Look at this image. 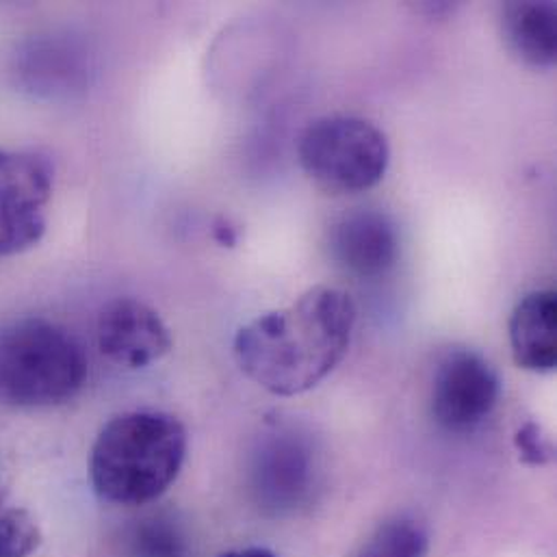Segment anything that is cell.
I'll use <instances>...</instances> for the list:
<instances>
[{
    "instance_id": "cell-12",
    "label": "cell",
    "mask_w": 557,
    "mask_h": 557,
    "mask_svg": "<svg viewBox=\"0 0 557 557\" xmlns=\"http://www.w3.org/2000/svg\"><path fill=\"white\" fill-rule=\"evenodd\" d=\"M430 534L417 517L397 515L382 525L349 557H425Z\"/></svg>"
},
{
    "instance_id": "cell-3",
    "label": "cell",
    "mask_w": 557,
    "mask_h": 557,
    "mask_svg": "<svg viewBox=\"0 0 557 557\" xmlns=\"http://www.w3.org/2000/svg\"><path fill=\"white\" fill-rule=\"evenodd\" d=\"M85 377V351L65 327L28 317L0 330V404L59 406L83 388Z\"/></svg>"
},
{
    "instance_id": "cell-14",
    "label": "cell",
    "mask_w": 557,
    "mask_h": 557,
    "mask_svg": "<svg viewBox=\"0 0 557 557\" xmlns=\"http://www.w3.org/2000/svg\"><path fill=\"white\" fill-rule=\"evenodd\" d=\"M41 543L33 517L0 499V557H30Z\"/></svg>"
},
{
    "instance_id": "cell-4",
    "label": "cell",
    "mask_w": 557,
    "mask_h": 557,
    "mask_svg": "<svg viewBox=\"0 0 557 557\" xmlns=\"http://www.w3.org/2000/svg\"><path fill=\"white\" fill-rule=\"evenodd\" d=\"M297 159L304 174L325 194L349 196L375 187L391 163L386 135L369 120L325 115L299 135Z\"/></svg>"
},
{
    "instance_id": "cell-11",
    "label": "cell",
    "mask_w": 557,
    "mask_h": 557,
    "mask_svg": "<svg viewBox=\"0 0 557 557\" xmlns=\"http://www.w3.org/2000/svg\"><path fill=\"white\" fill-rule=\"evenodd\" d=\"M508 48L521 61L549 67L557 57V11L552 2H508L502 13Z\"/></svg>"
},
{
    "instance_id": "cell-17",
    "label": "cell",
    "mask_w": 557,
    "mask_h": 557,
    "mask_svg": "<svg viewBox=\"0 0 557 557\" xmlns=\"http://www.w3.org/2000/svg\"><path fill=\"white\" fill-rule=\"evenodd\" d=\"M220 557H278L274 552L265 549V547H248V549H237V552H228Z\"/></svg>"
},
{
    "instance_id": "cell-13",
    "label": "cell",
    "mask_w": 557,
    "mask_h": 557,
    "mask_svg": "<svg viewBox=\"0 0 557 557\" xmlns=\"http://www.w3.org/2000/svg\"><path fill=\"white\" fill-rule=\"evenodd\" d=\"M131 557H187V539L168 515L139 521L128 539Z\"/></svg>"
},
{
    "instance_id": "cell-9",
    "label": "cell",
    "mask_w": 557,
    "mask_h": 557,
    "mask_svg": "<svg viewBox=\"0 0 557 557\" xmlns=\"http://www.w3.org/2000/svg\"><path fill=\"white\" fill-rule=\"evenodd\" d=\"M332 259L358 278H380L399 259V237L393 220L380 211H356L330 231Z\"/></svg>"
},
{
    "instance_id": "cell-5",
    "label": "cell",
    "mask_w": 557,
    "mask_h": 557,
    "mask_svg": "<svg viewBox=\"0 0 557 557\" xmlns=\"http://www.w3.org/2000/svg\"><path fill=\"white\" fill-rule=\"evenodd\" d=\"M319 456L314 443L295 425H274L252 451L250 484L259 508L270 517L301 510L317 488Z\"/></svg>"
},
{
    "instance_id": "cell-15",
    "label": "cell",
    "mask_w": 557,
    "mask_h": 557,
    "mask_svg": "<svg viewBox=\"0 0 557 557\" xmlns=\"http://www.w3.org/2000/svg\"><path fill=\"white\" fill-rule=\"evenodd\" d=\"M515 447L519 451V458L532 467H545L554 458V447L549 436L534 421H528L517 430Z\"/></svg>"
},
{
    "instance_id": "cell-16",
    "label": "cell",
    "mask_w": 557,
    "mask_h": 557,
    "mask_svg": "<svg viewBox=\"0 0 557 557\" xmlns=\"http://www.w3.org/2000/svg\"><path fill=\"white\" fill-rule=\"evenodd\" d=\"M213 239L224 246V248H235L237 244V228H233V224L226 218H220L213 226Z\"/></svg>"
},
{
    "instance_id": "cell-1",
    "label": "cell",
    "mask_w": 557,
    "mask_h": 557,
    "mask_svg": "<svg viewBox=\"0 0 557 557\" xmlns=\"http://www.w3.org/2000/svg\"><path fill=\"white\" fill-rule=\"evenodd\" d=\"M356 304L334 286H312L290 306L244 325L233 343L242 371L280 397L301 395L323 382L345 358Z\"/></svg>"
},
{
    "instance_id": "cell-8",
    "label": "cell",
    "mask_w": 557,
    "mask_h": 557,
    "mask_svg": "<svg viewBox=\"0 0 557 557\" xmlns=\"http://www.w3.org/2000/svg\"><path fill=\"white\" fill-rule=\"evenodd\" d=\"M96 338L102 356L124 369L150 367L174 345L161 314L133 297H117L100 310Z\"/></svg>"
},
{
    "instance_id": "cell-7",
    "label": "cell",
    "mask_w": 557,
    "mask_h": 557,
    "mask_svg": "<svg viewBox=\"0 0 557 557\" xmlns=\"http://www.w3.org/2000/svg\"><path fill=\"white\" fill-rule=\"evenodd\" d=\"M502 382L493 364L473 349H454L436 367L432 417L447 432H471L497 408Z\"/></svg>"
},
{
    "instance_id": "cell-10",
    "label": "cell",
    "mask_w": 557,
    "mask_h": 557,
    "mask_svg": "<svg viewBox=\"0 0 557 557\" xmlns=\"http://www.w3.org/2000/svg\"><path fill=\"white\" fill-rule=\"evenodd\" d=\"M515 362L532 373H552L557 367V295L554 288L528 293L510 317Z\"/></svg>"
},
{
    "instance_id": "cell-2",
    "label": "cell",
    "mask_w": 557,
    "mask_h": 557,
    "mask_svg": "<svg viewBox=\"0 0 557 557\" xmlns=\"http://www.w3.org/2000/svg\"><path fill=\"white\" fill-rule=\"evenodd\" d=\"M187 447V430L174 414L159 410L117 414L91 447L94 491L109 504L146 506L176 482Z\"/></svg>"
},
{
    "instance_id": "cell-6",
    "label": "cell",
    "mask_w": 557,
    "mask_h": 557,
    "mask_svg": "<svg viewBox=\"0 0 557 557\" xmlns=\"http://www.w3.org/2000/svg\"><path fill=\"white\" fill-rule=\"evenodd\" d=\"M54 168L35 150H0V257L35 248L48 226Z\"/></svg>"
}]
</instances>
